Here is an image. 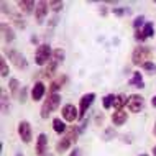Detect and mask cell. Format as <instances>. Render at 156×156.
I'll list each match as a JSON object with an SVG mask.
<instances>
[{
	"mask_svg": "<svg viewBox=\"0 0 156 156\" xmlns=\"http://www.w3.org/2000/svg\"><path fill=\"white\" fill-rule=\"evenodd\" d=\"M16 5H18L20 12H25V13H31V12L36 8V5H35L33 0H18Z\"/></svg>",
	"mask_w": 156,
	"mask_h": 156,
	"instance_id": "obj_14",
	"label": "cell"
},
{
	"mask_svg": "<svg viewBox=\"0 0 156 156\" xmlns=\"http://www.w3.org/2000/svg\"><path fill=\"white\" fill-rule=\"evenodd\" d=\"M44 92H46V86L43 82H35L33 84V87H31V99L35 100H41L43 99V95H44Z\"/></svg>",
	"mask_w": 156,
	"mask_h": 156,
	"instance_id": "obj_11",
	"label": "cell"
},
{
	"mask_svg": "<svg viewBox=\"0 0 156 156\" xmlns=\"http://www.w3.org/2000/svg\"><path fill=\"white\" fill-rule=\"evenodd\" d=\"M51 54H53V51H51V46L49 44H40L36 48V53H35V62L38 66H44L46 62L49 61V58H51Z\"/></svg>",
	"mask_w": 156,
	"mask_h": 156,
	"instance_id": "obj_3",
	"label": "cell"
},
{
	"mask_svg": "<svg viewBox=\"0 0 156 156\" xmlns=\"http://www.w3.org/2000/svg\"><path fill=\"white\" fill-rule=\"evenodd\" d=\"M113 136H115V132H113V128H107V130H105V140H110V138H113Z\"/></svg>",
	"mask_w": 156,
	"mask_h": 156,
	"instance_id": "obj_31",
	"label": "cell"
},
{
	"mask_svg": "<svg viewBox=\"0 0 156 156\" xmlns=\"http://www.w3.org/2000/svg\"><path fill=\"white\" fill-rule=\"evenodd\" d=\"M143 67H145L146 71H153V69H154V64H153V62H146Z\"/></svg>",
	"mask_w": 156,
	"mask_h": 156,
	"instance_id": "obj_34",
	"label": "cell"
},
{
	"mask_svg": "<svg viewBox=\"0 0 156 156\" xmlns=\"http://www.w3.org/2000/svg\"><path fill=\"white\" fill-rule=\"evenodd\" d=\"M56 67H58V62H49L48 66L44 67V71H43V76L44 77H48V79H53L54 77V73H56Z\"/></svg>",
	"mask_w": 156,
	"mask_h": 156,
	"instance_id": "obj_19",
	"label": "cell"
},
{
	"mask_svg": "<svg viewBox=\"0 0 156 156\" xmlns=\"http://www.w3.org/2000/svg\"><path fill=\"white\" fill-rule=\"evenodd\" d=\"M61 104V95L59 94H53V95H48V99L43 102V107H41V117L43 119H48L49 113H53L59 107Z\"/></svg>",
	"mask_w": 156,
	"mask_h": 156,
	"instance_id": "obj_2",
	"label": "cell"
},
{
	"mask_svg": "<svg viewBox=\"0 0 156 156\" xmlns=\"http://www.w3.org/2000/svg\"><path fill=\"white\" fill-rule=\"evenodd\" d=\"M53 128H54V132H56L58 135H62V133L67 132V126H66V123L61 119H54L53 120Z\"/></svg>",
	"mask_w": 156,
	"mask_h": 156,
	"instance_id": "obj_16",
	"label": "cell"
},
{
	"mask_svg": "<svg viewBox=\"0 0 156 156\" xmlns=\"http://www.w3.org/2000/svg\"><path fill=\"white\" fill-rule=\"evenodd\" d=\"M135 40H136V41H143V40H145L141 30H135Z\"/></svg>",
	"mask_w": 156,
	"mask_h": 156,
	"instance_id": "obj_32",
	"label": "cell"
},
{
	"mask_svg": "<svg viewBox=\"0 0 156 156\" xmlns=\"http://www.w3.org/2000/svg\"><path fill=\"white\" fill-rule=\"evenodd\" d=\"M25 100H27V89H23L20 90V102H25Z\"/></svg>",
	"mask_w": 156,
	"mask_h": 156,
	"instance_id": "obj_33",
	"label": "cell"
},
{
	"mask_svg": "<svg viewBox=\"0 0 156 156\" xmlns=\"http://www.w3.org/2000/svg\"><path fill=\"white\" fill-rule=\"evenodd\" d=\"M71 145H73V141H71L67 136H64L62 140L58 141V145H56V151H58V153H64V151H66L67 148H69Z\"/></svg>",
	"mask_w": 156,
	"mask_h": 156,
	"instance_id": "obj_18",
	"label": "cell"
},
{
	"mask_svg": "<svg viewBox=\"0 0 156 156\" xmlns=\"http://www.w3.org/2000/svg\"><path fill=\"white\" fill-rule=\"evenodd\" d=\"M140 156H148V154H140Z\"/></svg>",
	"mask_w": 156,
	"mask_h": 156,
	"instance_id": "obj_39",
	"label": "cell"
},
{
	"mask_svg": "<svg viewBox=\"0 0 156 156\" xmlns=\"http://www.w3.org/2000/svg\"><path fill=\"white\" fill-rule=\"evenodd\" d=\"M64 56H66V54H64V51H62L61 48H56V49L53 51V61L58 62V64L64 61Z\"/></svg>",
	"mask_w": 156,
	"mask_h": 156,
	"instance_id": "obj_23",
	"label": "cell"
},
{
	"mask_svg": "<svg viewBox=\"0 0 156 156\" xmlns=\"http://www.w3.org/2000/svg\"><path fill=\"white\" fill-rule=\"evenodd\" d=\"M69 156H81V150H79V148H74L73 151H71Z\"/></svg>",
	"mask_w": 156,
	"mask_h": 156,
	"instance_id": "obj_35",
	"label": "cell"
},
{
	"mask_svg": "<svg viewBox=\"0 0 156 156\" xmlns=\"http://www.w3.org/2000/svg\"><path fill=\"white\" fill-rule=\"evenodd\" d=\"M62 7H64V3H62V2H56V0L49 2V8H51L53 12H59V10H62Z\"/></svg>",
	"mask_w": 156,
	"mask_h": 156,
	"instance_id": "obj_28",
	"label": "cell"
},
{
	"mask_svg": "<svg viewBox=\"0 0 156 156\" xmlns=\"http://www.w3.org/2000/svg\"><path fill=\"white\" fill-rule=\"evenodd\" d=\"M153 133H154V136H156V123H154V128H153Z\"/></svg>",
	"mask_w": 156,
	"mask_h": 156,
	"instance_id": "obj_37",
	"label": "cell"
},
{
	"mask_svg": "<svg viewBox=\"0 0 156 156\" xmlns=\"http://www.w3.org/2000/svg\"><path fill=\"white\" fill-rule=\"evenodd\" d=\"M95 100V94L94 92H89V94H84L79 100V119H82L86 115V112L89 110V107L92 105V102Z\"/></svg>",
	"mask_w": 156,
	"mask_h": 156,
	"instance_id": "obj_6",
	"label": "cell"
},
{
	"mask_svg": "<svg viewBox=\"0 0 156 156\" xmlns=\"http://www.w3.org/2000/svg\"><path fill=\"white\" fill-rule=\"evenodd\" d=\"M113 15H117V16H123V15H126V13H130V8H122V7H119V8H113Z\"/></svg>",
	"mask_w": 156,
	"mask_h": 156,
	"instance_id": "obj_29",
	"label": "cell"
},
{
	"mask_svg": "<svg viewBox=\"0 0 156 156\" xmlns=\"http://www.w3.org/2000/svg\"><path fill=\"white\" fill-rule=\"evenodd\" d=\"M0 76H2V77H7L8 76V64L5 61V56L0 58Z\"/></svg>",
	"mask_w": 156,
	"mask_h": 156,
	"instance_id": "obj_25",
	"label": "cell"
},
{
	"mask_svg": "<svg viewBox=\"0 0 156 156\" xmlns=\"http://www.w3.org/2000/svg\"><path fill=\"white\" fill-rule=\"evenodd\" d=\"M0 31H2V36H3V40H5L7 43H12V41L15 40V33H13V30H12V27L8 23H5V22L0 23Z\"/></svg>",
	"mask_w": 156,
	"mask_h": 156,
	"instance_id": "obj_12",
	"label": "cell"
},
{
	"mask_svg": "<svg viewBox=\"0 0 156 156\" xmlns=\"http://www.w3.org/2000/svg\"><path fill=\"white\" fill-rule=\"evenodd\" d=\"M151 105H153V107L156 108V95L153 97V99H151Z\"/></svg>",
	"mask_w": 156,
	"mask_h": 156,
	"instance_id": "obj_36",
	"label": "cell"
},
{
	"mask_svg": "<svg viewBox=\"0 0 156 156\" xmlns=\"http://www.w3.org/2000/svg\"><path fill=\"white\" fill-rule=\"evenodd\" d=\"M153 154L156 156V146H154V148H153Z\"/></svg>",
	"mask_w": 156,
	"mask_h": 156,
	"instance_id": "obj_38",
	"label": "cell"
},
{
	"mask_svg": "<svg viewBox=\"0 0 156 156\" xmlns=\"http://www.w3.org/2000/svg\"><path fill=\"white\" fill-rule=\"evenodd\" d=\"M130 84H132V86H136L138 89H143V87H145V82H143V77H141V73H135L133 74V77L130 79Z\"/></svg>",
	"mask_w": 156,
	"mask_h": 156,
	"instance_id": "obj_20",
	"label": "cell"
},
{
	"mask_svg": "<svg viewBox=\"0 0 156 156\" xmlns=\"http://www.w3.org/2000/svg\"><path fill=\"white\" fill-rule=\"evenodd\" d=\"M64 82H66V76H61V77L56 79V81H53L51 86H49V95L58 94V90L62 87V84H64Z\"/></svg>",
	"mask_w": 156,
	"mask_h": 156,
	"instance_id": "obj_15",
	"label": "cell"
},
{
	"mask_svg": "<svg viewBox=\"0 0 156 156\" xmlns=\"http://www.w3.org/2000/svg\"><path fill=\"white\" fill-rule=\"evenodd\" d=\"M7 105H8V99H7V92L2 89V110H3V113H7Z\"/></svg>",
	"mask_w": 156,
	"mask_h": 156,
	"instance_id": "obj_30",
	"label": "cell"
},
{
	"mask_svg": "<svg viewBox=\"0 0 156 156\" xmlns=\"http://www.w3.org/2000/svg\"><path fill=\"white\" fill-rule=\"evenodd\" d=\"M62 119H64L66 122H76L79 119V110L74 107V105L67 104L62 107Z\"/></svg>",
	"mask_w": 156,
	"mask_h": 156,
	"instance_id": "obj_8",
	"label": "cell"
},
{
	"mask_svg": "<svg viewBox=\"0 0 156 156\" xmlns=\"http://www.w3.org/2000/svg\"><path fill=\"white\" fill-rule=\"evenodd\" d=\"M18 135H20V138H22L23 143H30V141H31L33 132H31L30 122H27V120H22V122H20V123H18Z\"/></svg>",
	"mask_w": 156,
	"mask_h": 156,
	"instance_id": "obj_7",
	"label": "cell"
},
{
	"mask_svg": "<svg viewBox=\"0 0 156 156\" xmlns=\"http://www.w3.org/2000/svg\"><path fill=\"white\" fill-rule=\"evenodd\" d=\"M48 8H49V3L41 0V2L36 3V8H35V18L38 23H41L44 20V16L48 15Z\"/></svg>",
	"mask_w": 156,
	"mask_h": 156,
	"instance_id": "obj_9",
	"label": "cell"
},
{
	"mask_svg": "<svg viewBox=\"0 0 156 156\" xmlns=\"http://www.w3.org/2000/svg\"><path fill=\"white\" fill-rule=\"evenodd\" d=\"M8 89H10V94H12V95H16V94H18V90H22L18 79H15V77L10 79V82H8Z\"/></svg>",
	"mask_w": 156,
	"mask_h": 156,
	"instance_id": "obj_21",
	"label": "cell"
},
{
	"mask_svg": "<svg viewBox=\"0 0 156 156\" xmlns=\"http://www.w3.org/2000/svg\"><path fill=\"white\" fill-rule=\"evenodd\" d=\"M141 27H145V16H143V15L136 16L135 22H133V28H135V30H140Z\"/></svg>",
	"mask_w": 156,
	"mask_h": 156,
	"instance_id": "obj_27",
	"label": "cell"
},
{
	"mask_svg": "<svg viewBox=\"0 0 156 156\" xmlns=\"http://www.w3.org/2000/svg\"><path fill=\"white\" fill-rule=\"evenodd\" d=\"M143 105H145V99H143V95H140V94L128 95V104H126V107H128L130 112H133V113L141 112Z\"/></svg>",
	"mask_w": 156,
	"mask_h": 156,
	"instance_id": "obj_5",
	"label": "cell"
},
{
	"mask_svg": "<svg viewBox=\"0 0 156 156\" xmlns=\"http://www.w3.org/2000/svg\"><path fill=\"white\" fill-rule=\"evenodd\" d=\"M12 18H13V22H15V25L20 28V30H25L27 28V22H25L23 18H20L18 15H12Z\"/></svg>",
	"mask_w": 156,
	"mask_h": 156,
	"instance_id": "obj_26",
	"label": "cell"
},
{
	"mask_svg": "<svg viewBox=\"0 0 156 156\" xmlns=\"http://www.w3.org/2000/svg\"><path fill=\"white\" fill-rule=\"evenodd\" d=\"M128 104V97L125 94H119L115 99V104H113V107H115V110H123V107Z\"/></svg>",
	"mask_w": 156,
	"mask_h": 156,
	"instance_id": "obj_17",
	"label": "cell"
},
{
	"mask_svg": "<svg viewBox=\"0 0 156 156\" xmlns=\"http://www.w3.org/2000/svg\"><path fill=\"white\" fill-rule=\"evenodd\" d=\"M141 31H143V36H145V38L153 36V33H154V27H153V23H151V22H146V23H145V27L141 28Z\"/></svg>",
	"mask_w": 156,
	"mask_h": 156,
	"instance_id": "obj_22",
	"label": "cell"
},
{
	"mask_svg": "<svg viewBox=\"0 0 156 156\" xmlns=\"http://www.w3.org/2000/svg\"><path fill=\"white\" fill-rule=\"evenodd\" d=\"M150 58H151V49L148 46H138V48L133 49L132 61L135 66H145L146 62H150Z\"/></svg>",
	"mask_w": 156,
	"mask_h": 156,
	"instance_id": "obj_1",
	"label": "cell"
},
{
	"mask_svg": "<svg viewBox=\"0 0 156 156\" xmlns=\"http://www.w3.org/2000/svg\"><path fill=\"white\" fill-rule=\"evenodd\" d=\"M5 54L8 56V59H10V62H13V66L16 67V69H27L28 67V61L27 58L23 56L22 53L15 51V49H5Z\"/></svg>",
	"mask_w": 156,
	"mask_h": 156,
	"instance_id": "obj_4",
	"label": "cell"
},
{
	"mask_svg": "<svg viewBox=\"0 0 156 156\" xmlns=\"http://www.w3.org/2000/svg\"><path fill=\"white\" fill-rule=\"evenodd\" d=\"M115 99H117V95H113V94H108V95H105L104 97V108H110L113 107V104H115Z\"/></svg>",
	"mask_w": 156,
	"mask_h": 156,
	"instance_id": "obj_24",
	"label": "cell"
},
{
	"mask_svg": "<svg viewBox=\"0 0 156 156\" xmlns=\"http://www.w3.org/2000/svg\"><path fill=\"white\" fill-rule=\"evenodd\" d=\"M46 148H48V138H46L44 133L38 135V140H36V156H44Z\"/></svg>",
	"mask_w": 156,
	"mask_h": 156,
	"instance_id": "obj_10",
	"label": "cell"
},
{
	"mask_svg": "<svg viewBox=\"0 0 156 156\" xmlns=\"http://www.w3.org/2000/svg\"><path fill=\"white\" fill-rule=\"evenodd\" d=\"M126 119H128V113H126L125 110H115V113L112 115V123L120 126L126 122Z\"/></svg>",
	"mask_w": 156,
	"mask_h": 156,
	"instance_id": "obj_13",
	"label": "cell"
}]
</instances>
